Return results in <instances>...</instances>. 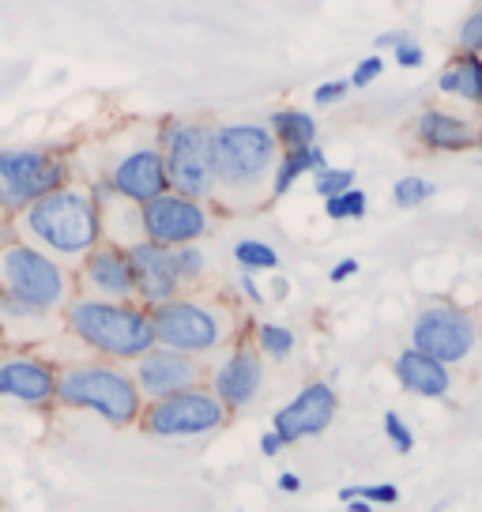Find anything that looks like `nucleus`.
I'll return each mask as SVG.
<instances>
[{
  "mask_svg": "<svg viewBox=\"0 0 482 512\" xmlns=\"http://www.w3.org/2000/svg\"><path fill=\"white\" fill-rule=\"evenodd\" d=\"M8 226H12V238L27 241L61 264H80L83 256L106 238L102 208L83 185H65V189L34 200L31 208L19 211Z\"/></svg>",
  "mask_w": 482,
  "mask_h": 512,
  "instance_id": "f257e3e1",
  "label": "nucleus"
},
{
  "mask_svg": "<svg viewBox=\"0 0 482 512\" xmlns=\"http://www.w3.org/2000/svg\"><path fill=\"white\" fill-rule=\"evenodd\" d=\"M61 324L76 343L106 362H136L155 347L151 313L140 302H106L72 294L61 309Z\"/></svg>",
  "mask_w": 482,
  "mask_h": 512,
  "instance_id": "f03ea898",
  "label": "nucleus"
},
{
  "mask_svg": "<svg viewBox=\"0 0 482 512\" xmlns=\"http://www.w3.org/2000/svg\"><path fill=\"white\" fill-rule=\"evenodd\" d=\"M53 407L91 411L102 422L125 430V426L140 422L144 396H140L129 369H121V362L98 358V362H72V366L57 369V400H53Z\"/></svg>",
  "mask_w": 482,
  "mask_h": 512,
  "instance_id": "7ed1b4c3",
  "label": "nucleus"
},
{
  "mask_svg": "<svg viewBox=\"0 0 482 512\" xmlns=\"http://www.w3.org/2000/svg\"><path fill=\"white\" fill-rule=\"evenodd\" d=\"M279 144L268 125H215L211 132V162H215V192H253L275 170Z\"/></svg>",
  "mask_w": 482,
  "mask_h": 512,
  "instance_id": "20e7f679",
  "label": "nucleus"
},
{
  "mask_svg": "<svg viewBox=\"0 0 482 512\" xmlns=\"http://www.w3.org/2000/svg\"><path fill=\"white\" fill-rule=\"evenodd\" d=\"M0 287L4 294L34 305V309H46V313H61L68 298L76 294L72 272L61 260H53L49 253L19 238H8L0 245Z\"/></svg>",
  "mask_w": 482,
  "mask_h": 512,
  "instance_id": "39448f33",
  "label": "nucleus"
},
{
  "mask_svg": "<svg viewBox=\"0 0 482 512\" xmlns=\"http://www.w3.org/2000/svg\"><path fill=\"white\" fill-rule=\"evenodd\" d=\"M65 185H72V162L57 147H0V215L8 223Z\"/></svg>",
  "mask_w": 482,
  "mask_h": 512,
  "instance_id": "423d86ee",
  "label": "nucleus"
},
{
  "mask_svg": "<svg viewBox=\"0 0 482 512\" xmlns=\"http://www.w3.org/2000/svg\"><path fill=\"white\" fill-rule=\"evenodd\" d=\"M211 132L215 125L208 121H181L170 117L159 125L155 144L162 151V166H166V181L170 192L193 196L200 204H208L215 196V162H211Z\"/></svg>",
  "mask_w": 482,
  "mask_h": 512,
  "instance_id": "0eeeda50",
  "label": "nucleus"
},
{
  "mask_svg": "<svg viewBox=\"0 0 482 512\" xmlns=\"http://www.w3.org/2000/svg\"><path fill=\"white\" fill-rule=\"evenodd\" d=\"M151 328H155V347H170L181 354H208L226 339L223 313L196 298H170L162 305H151Z\"/></svg>",
  "mask_w": 482,
  "mask_h": 512,
  "instance_id": "6e6552de",
  "label": "nucleus"
},
{
  "mask_svg": "<svg viewBox=\"0 0 482 512\" xmlns=\"http://www.w3.org/2000/svg\"><path fill=\"white\" fill-rule=\"evenodd\" d=\"M226 407L215 400L211 388H189L166 400H147L140 411V430L147 437H204L226 426Z\"/></svg>",
  "mask_w": 482,
  "mask_h": 512,
  "instance_id": "1a4fd4ad",
  "label": "nucleus"
},
{
  "mask_svg": "<svg viewBox=\"0 0 482 512\" xmlns=\"http://www.w3.org/2000/svg\"><path fill=\"white\" fill-rule=\"evenodd\" d=\"M136 226L140 238L177 249V245H193V241L211 234V211L181 192H162L155 200H147L136 208Z\"/></svg>",
  "mask_w": 482,
  "mask_h": 512,
  "instance_id": "9d476101",
  "label": "nucleus"
},
{
  "mask_svg": "<svg viewBox=\"0 0 482 512\" xmlns=\"http://www.w3.org/2000/svg\"><path fill=\"white\" fill-rule=\"evenodd\" d=\"M475 343H479V324L460 305H426L411 324V347L445 362V366L464 362L467 354L475 351Z\"/></svg>",
  "mask_w": 482,
  "mask_h": 512,
  "instance_id": "9b49d317",
  "label": "nucleus"
},
{
  "mask_svg": "<svg viewBox=\"0 0 482 512\" xmlns=\"http://www.w3.org/2000/svg\"><path fill=\"white\" fill-rule=\"evenodd\" d=\"M57 369L61 366L42 354L4 347L0 351V400L46 411L57 400Z\"/></svg>",
  "mask_w": 482,
  "mask_h": 512,
  "instance_id": "f8f14e48",
  "label": "nucleus"
},
{
  "mask_svg": "<svg viewBox=\"0 0 482 512\" xmlns=\"http://www.w3.org/2000/svg\"><path fill=\"white\" fill-rule=\"evenodd\" d=\"M102 181L110 185V192L125 204H147L162 192H170L166 181V166H162L159 144H136L129 151H121L117 159H110V166L102 170Z\"/></svg>",
  "mask_w": 482,
  "mask_h": 512,
  "instance_id": "ddd939ff",
  "label": "nucleus"
},
{
  "mask_svg": "<svg viewBox=\"0 0 482 512\" xmlns=\"http://www.w3.org/2000/svg\"><path fill=\"white\" fill-rule=\"evenodd\" d=\"M132 381L147 400H166L177 392H189L204 384V366L196 362V354H181L170 347H151L132 362Z\"/></svg>",
  "mask_w": 482,
  "mask_h": 512,
  "instance_id": "4468645a",
  "label": "nucleus"
},
{
  "mask_svg": "<svg viewBox=\"0 0 482 512\" xmlns=\"http://www.w3.org/2000/svg\"><path fill=\"white\" fill-rule=\"evenodd\" d=\"M72 287L76 294L87 298H106V302H136V290H132V272H129V256L121 241H98L91 253L76 264L72 275Z\"/></svg>",
  "mask_w": 482,
  "mask_h": 512,
  "instance_id": "2eb2a0df",
  "label": "nucleus"
},
{
  "mask_svg": "<svg viewBox=\"0 0 482 512\" xmlns=\"http://www.w3.org/2000/svg\"><path fill=\"white\" fill-rule=\"evenodd\" d=\"M339 411V396L328 381L306 384L287 407H279L272 418V430L283 437V445H298L302 437H317L332 426Z\"/></svg>",
  "mask_w": 482,
  "mask_h": 512,
  "instance_id": "dca6fc26",
  "label": "nucleus"
},
{
  "mask_svg": "<svg viewBox=\"0 0 482 512\" xmlns=\"http://www.w3.org/2000/svg\"><path fill=\"white\" fill-rule=\"evenodd\" d=\"M125 256H129L136 302L144 305V309L170 302V298L181 294V283H177V272H174V253H170L166 245L136 238L125 245Z\"/></svg>",
  "mask_w": 482,
  "mask_h": 512,
  "instance_id": "f3484780",
  "label": "nucleus"
},
{
  "mask_svg": "<svg viewBox=\"0 0 482 512\" xmlns=\"http://www.w3.org/2000/svg\"><path fill=\"white\" fill-rule=\"evenodd\" d=\"M260 388H264V354L249 343H241L226 354V362L211 377V392L226 407V415L245 411L260 396Z\"/></svg>",
  "mask_w": 482,
  "mask_h": 512,
  "instance_id": "a211bd4d",
  "label": "nucleus"
},
{
  "mask_svg": "<svg viewBox=\"0 0 482 512\" xmlns=\"http://www.w3.org/2000/svg\"><path fill=\"white\" fill-rule=\"evenodd\" d=\"M411 128H415L418 144L430 151H467L479 140V128L449 110H422Z\"/></svg>",
  "mask_w": 482,
  "mask_h": 512,
  "instance_id": "6ab92c4d",
  "label": "nucleus"
},
{
  "mask_svg": "<svg viewBox=\"0 0 482 512\" xmlns=\"http://www.w3.org/2000/svg\"><path fill=\"white\" fill-rule=\"evenodd\" d=\"M396 381H400L411 396H422V400H445L452 388V373L445 362H437V358H430V354L407 347V351L396 358Z\"/></svg>",
  "mask_w": 482,
  "mask_h": 512,
  "instance_id": "aec40b11",
  "label": "nucleus"
},
{
  "mask_svg": "<svg viewBox=\"0 0 482 512\" xmlns=\"http://www.w3.org/2000/svg\"><path fill=\"white\" fill-rule=\"evenodd\" d=\"M437 91L452 98H464L471 106H482V57L460 49L437 76Z\"/></svg>",
  "mask_w": 482,
  "mask_h": 512,
  "instance_id": "412c9836",
  "label": "nucleus"
},
{
  "mask_svg": "<svg viewBox=\"0 0 482 512\" xmlns=\"http://www.w3.org/2000/svg\"><path fill=\"white\" fill-rule=\"evenodd\" d=\"M324 166H328V159H324V151L317 144L298 147V151H279L275 170H272V196H287V192L298 185V177L317 174Z\"/></svg>",
  "mask_w": 482,
  "mask_h": 512,
  "instance_id": "4be33fe9",
  "label": "nucleus"
},
{
  "mask_svg": "<svg viewBox=\"0 0 482 512\" xmlns=\"http://www.w3.org/2000/svg\"><path fill=\"white\" fill-rule=\"evenodd\" d=\"M268 132L275 136L279 151H298V147L317 144V121L302 110H275L268 117Z\"/></svg>",
  "mask_w": 482,
  "mask_h": 512,
  "instance_id": "5701e85b",
  "label": "nucleus"
},
{
  "mask_svg": "<svg viewBox=\"0 0 482 512\" xmlns=\"http://www.w3.org/2000/svg\"><path fill=\"white\" fill-rule=\"evenodd\" d=\"M234 260H238L241 272H275V268H279V253L257 238L238 241V245H234Z\"/></svg>",
  "mask_w": 482,
  "mask_h": 512,
  "instance_id": "b1692460",
  "label": "nucleus"
},
{
  "mask_svg": "<svg viewBox=\"0 0 482 512\" xmlns=\"http://www.w3.org/2000/svg\"><path fill=\"white\" fill-rule=\"evenodd\" d=\"M174 253V272H177V283L181 287H196L200 279H204V272H208V256H204V249L200 245H177V249H170Z\"/></svg>",
  "mask_w": 482,
  "mask_h": 512,
  "instance_id": "393cba45",
  "label": "nucleus"
},
{
  "mask_svg": "<svg viewBox=\"0 0 482 512\" xmlns=\"http://www.w3.org/2000/svg\"><path fill=\"white\" fill-rule=\"evenodd\" d=\"M294 332H290L287 324H257V351L268 354V358H275V362H283V358H290L294 354Z\"/></svg>",
  "mask_w": 482,
  "mask_h": 512,
  "instance_id": "a878e982",
  "label": "nucleus"
},
{
  "mask_svg": "<svg viewBox=\"0 0 482 512\" xmlns=\"http://www.w3.org/2000/svg\"><path fill=\"white\" fill-rule=\"evenodd\" d=\"M366 208H370V200H366V192L362 189H347V192H339V196H328V200H324V215H328L332 223L362 219Z\"/></svg>",
  "mask_w": 482,
  "mask_h": 512,
  "instance_id": "bb28decb",
  "label": "nucleus"
},
{
  "mask_svg": "<svg viewBox=\"0 0 482 512\" xmlns=\"http://www.w3.org/2000/svg\"><path fill=\"white\" fill-rule=\"evenodd\" d=\"M430 196H434V185H430L426 177H400V181L392 185V204L403 211L422 208Z\"/></svg>",
  "mask_w": 482,
  "mask_h": 512,
  "instance_id": "cd10ccee",
  "label": "nucleus"
},
{
  "mask_svg": "<svg viewBox=\"0 0 482 512\" xmlns=\"http://www.w3.org/2000/svg\"><path fill=\"white\" fill-rule=\"evenodd\" d=\"M313 189H317V196H339V192L354 189V170H347V166H324V170H317L313 174Z\"/></svg>",
  "mask_w": 482,
  "mask_h": 512,
  "instance_id": "c85d7f7f",
  "label": "nucleus"
},
{
  "mask_svg": "<svg viewBox=\"0 0 482 512\" xmlns=\"http://www.w3.org/2000/svg\"><path fill=\"white\" fill-rule=\"evenodd\" d=\"M385 433H388V441L396 445V452H400V456H407V452L415 448V433L407 430L403 415H396V411H388V415H385Z\"/></svg>",
  "mask_w": 482,
  "mask_h": 512,
  "instance_id": "c756f323",
  "label": "nucleus"
},
{
  "mask_svg": "<svg viewBox=\"0 0 482 512\" xmlns=\"http://www.w3.org/2000/svg\"><path fill=\"white\" fill-rule=\"evenodd\" d=\"M381 72H385V57H381V53H373V57H362V61L354 64V76L347 83L362 91V87H370V83L377 80Z\"/></svg>",
  "mask_w": 482,
  "mask_h": 512,
  "instance_id": "7c9ffc66",
  "label": "nucleus"
},
{
  "mask_svg": "<svg viewBox=\"0 0 482 512\" xmlns=\"http://www.w3.org/2000/svg\"><path fill=\"white\" fill-rule=\"evenodd\" d=\"M460 46H464L467 53H479L482 57V4L460 23Z\"/></svg>",
  "mask_w": 482,
  "mask_h": 512,
  "instance_id": "2f4dec72",
  "label": "nucleus"
},
{
  "mask_svg": "<svg viewBox=\"0 0 482 512\" xmlns=\"http://www.w3.org/2000/svg\"><path fill=\"white\" fill-rule=\"evenodd\" d=\"M392 64H400V68H418V64H426V49L418 46L415 38H407L400 46L392 49Z\"/></svg>",
  "mask_w": 482,
  "mask_h": 512,
  "instance_id": "473e14b6",
  "label": "nucleus"
},
{
  "mask_svg": "<svg viewBox=\"0 0 482 512\" xmlns=\"http://www.w3.org/2000/svg\"><path fill=\"white\" fill-rule=\"evenodd\" d=\"M358 497L370 501V505H396L400 501V490L392 482H377V486H358Z\"/></svg>",
  "mask_w": 482,
  "mask_h": 512,
  "instance_id": "72a5a7b5",
  "label": "nucleus"
},
{
  "mask_svg": "<svg viewBox=\"0 0 482 512\" xmlns=\"http://www.w3.org/2000/svg\"><path fill=\"white\" fill-rule=\"evenodd\" d=\"M347 91H351V83L347 80H328L313 91V102H317V106H332V102H343Z\"/></svg>",
  "mask_w": 482,
  "mask_h": 512,
  "instance_id": "f704fd0d",
  "label": "nucleus"
},
{
  "mask_svg": "<svg viewBox=\"0 0 482 512\" xmlns=\"http://www.w3.org/2000/svg\"><path fill=\"white\" fill-rule=\"evenodd\" d=\"M354 272H358V260H354V256H347V260H339L336 268L328 272V279H332V283H347Z\"/></svg>",
  "mask_w": 482,
  "mask_h": 512,
  "instance_id": "c9c22d12",
  "label": "nucleus"
},
{
  "mask_svg": "<svg viewBox=\"0 0 482 512\" xmlns=\"http://www.w3.org/2000/svg\"><path fill=\"white\" fill-rule=\"evenodd\" d=\"M241 294H245V298H249L253 305H264V294H260L253 272H241Z\"/></svg>",
  "mask_w": 482,
  "mask_h": 512,
  "instance_id": "e433bc0d",
  "label": "nucleus"
},
{
  "mask_svg": "<svg viewBox=\"0 0 482 512\" xmlns=\"http://www.w3.org/2000/svg\"><path fill=\"white\" fill-rule=\"evenodd\" d=\"M260 452H264V456H279V452H283V437L275 430H268L260 437Z\"/></svg>",
  "mask_w": 482,
  "mask_h": 512,
  "instance_id": "4c0bfd02",
  "label": "nucleus"
},
{
  "mask_svg": "<svg viewBox=\"0 0 482 512\" xmlns=\"http://www.w3.org/2000/svg\"><path fill=\"white\" fill-rule=\"evenodd\" d=\"M411 34L407 31H388V34H377V49H396L400 42H407Z\"/></svg>",
  "mask_w": 482,
  "mask_h": 512,
  "instance_id": "58836bf2",
  "label": "nucleus"
},
{
  "mask_svg": "<svg viewBox=\"0 0 482 512\" xmlns=\"http://www.w3.org/2000/svg\"><path fill=\"white\" fill-rule=\"evenodd\" d=\"M279 490H283V494H298V490H302V479H298L294 471H283V475H279Z\"/></svg>",
  "mask_w": 482,
  "mask_h": 512,
  "instance_id": "ea45409f",
  "label": "nucleus"
},
{
  "mask_svg": "<svg viewBox=\"0 0 482 512\" xmlns=\"http://www.w3.org/2000/svg\"><path fill=\"white\" fill-rule=\"evenodd\" d=\"M347 512H373V505L362 501V497H354V501H347Z\"/></svg>",
  "mask_w": 482,
  "mask_h": 512,
  "instance_id": "a19ab883",
  "label": "nucleus"
},
{
  "mask_svg": "<svg viewBox=\"0 0 482 512\" xmlns=\"http://www.w3.org/2000/svg\"><path fill=\"white\" fill-rule=\"evenodd\" d=\"M354 497H358V486H343V490H339V501H343V505L354 501Z\"/></svg>",
  "mask_w": 482,
  "mask_h": 512,
  "instance_id": "79ce46f5",
  "label": "nucleus"
},
{
  "mask_svg": "<svg viewBox=\"0 0 482 512\" xmlns=\"http://www.w3.org/2000/svg\"><path fill=\"white\" fill-rule=\"evenodd\" d=\"M4 230H12V226H8V219H4V215H0V234H4Z\"/></svg>",
  "mask_w": 482,
  "mask_h": 512,
  "instance_id": "37998d69",
  "label": "nucleus"
},
{
  "mask_svg": "<svg viewBox=\"0 0 482 512\" xmlns=\"http://www.w3.org/2000/svg\"><path fill=\"white\" fill-rule=\"evenodd\" d=\"M475 147H479V151H482V128H479V140H475Z\"/></svg>",
  "mask_w": 482,
  "mask_h": 512,
  "instance_id": "c03bdc74",
  "label": "nucleus"
},
{
  "mask_svg": "<svg viewBox=\"0 0 482 512\" xmlns=\"http://www.w3.org/2000/svg\"><path fill=\"white\" fill-rule=\"evenodd\" d=\"M0 343H4V328H0Z\"/></svg>",
  "mask_w": 482,
  "mask_h": 512,
  "instance_id": "a18cd8bd",
  "label": "nucleus"
},
{
  "mask_svg": "<svg viewBox=\"0 0 482 512\" xmlns=\"http://www.w3.org/2000/svg\"><path fill=\"white\" fill-rule=\"evenodd\" d=\"M0 505H4V501H0Z\"/></svg>",
  "mask_w": 482,
  "mask_h": 512,
  "instance_id": "49530a36",
  "label": "nucleus"
},
{
  "mask_svg": "<svg viewBox=\"0 0 482 512\" xmlns=\"http://www.w3.org/2000/svg\"><path fill=\"white\" fill-rule=\"evenodd\" d=\"M0 290H4V287H0Z\"/></svg>",
  "mask_w": 482,
  "mask_h": 512,
  "instance_id": "de8ad7c7",
  "label": "nucleus"
}]
</instances>
